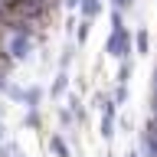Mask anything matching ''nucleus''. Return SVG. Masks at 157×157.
<instances>
[{
	"label": "nucleus",
	"mask_w": 157,
	"mask_h": 157,
	"mask_svg": "<svg viewBox=\"0 0 157 157\" xmlns=\"http://www.w3.org/2000/svg\"><path fill=\"white\" fill-rule=\"evenodd\" d=\"M128 52H131V33L124 23H118V26H111V36H108V56L128 59Z\"/></svg>",
	"instance_id": "nucleus-1"
},
{
	"label": "nucleus",
	"mask_w": 157,
	"mask_h": 157,
	"mask_svg": "<svg viewBox=\"0 0 157 157\" xmlns=\"http://www.w3.org/2000/svg\"><path fill=\"white\" fill-rule=\"evenodd\" d=\"M66 85H69V75H66V72H59V75H56V82H52V98H59V95H62V92H66Z\"/></svg>",
	"instance_id": "nucleus-2"
},
{
	"label": "nucleus",
	"mask_w": 157,
	"mask_h": 157,
	"mask_svg": "<svg viewBox=\"0 0 157 157\" xmlns=\"http://www.w3.org/2000/svg\"><path fill=\"white\" fill-rule=\"evenodd\" d=\"M49 144H52V151H56V157H69V147H66V141H62V134H56L52 141H49Z\"/></svg>",
	"instance_id": "nucleus-3"
},
{
	"label": "nucleus",
	"mask_w": 157,
	"mask_h": 157,
	"mask_svg": "<svg viewBox=\"0 0 157 157\" xmlns=\"http://www.w3.org/2000/svg\"><path fill=\"white\" fill-rule=\"evenodd\" d=\"M134 39H137V52H147V33H144V29H137Z\"/></svg>",
	"instance_id": "nucleus-4"
},
{
	"label": "nucleus",
	"mask_w": 157,
	"mask_h": 157,
	"mask_svg": "<svg viewBox=\"0 0 157 157\" xmlns=\"http://www.w3.org/2000/svg\"><path fill=\"white\" fill-rule=\"evenodd\" d=\"M0 141H3V124H0Z\"/></svg>",
	"instance_id": "nucleus-5"
},
{
	"label": "nucleus",
	"mask_w": 157,
	"mask_h": 157,
	"mask_svg": "<svg viewBox=\"0 0 157 157\" xmlns=\"http://www.w3.org/2000/svg\"><path fill=\"white\" fill-rule=\"evenodd\" d=\"M128 157H137V151H131V154H128Z\"/></svg>",
	"instance_id": "nucleus-6"
}]
</instances>
